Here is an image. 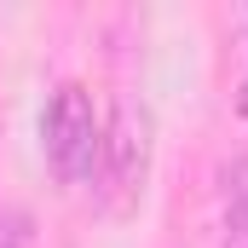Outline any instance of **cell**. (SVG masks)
<instances>
[{"label":"cell","instance_id":"3","mask_svg":"<svg viewBox=\"0 0 248 248\" xmlns=\"http://www.w3.org/2000/svg\"><path fill=\"white\" fill-rule=\"evenodd\" d=\"M225 248H248V162L231 173V214H225Z\"/></svg>","mask_w":248,"mask_h":248},{"label":"cell","instance_id":"1","mask_svg":"<svg viewBox=\"0 0 248 248\" xmlns=\"http://www.w3.org/2000/svg\"><path fill=\"white\" fill-rule=\"evenodd\" d=\"M156 162V116L144 98H116L110 122H104V162H98V190H104V214L127 219L144 196Z\"/></svg>","mask_w":248,"mask_h":248},{"label":"cell","instance_id":"5","mask_svg":"<svg viewBox=\"0 0 248 248\" xmlns=\"http://www.w3.org/2000/svg\"><path fill=\"white\" fill-rule=\"evenodd\" d=\"M237 116L248 122V75H243V87H237Z\"/></svg>","mask_w":248,"mask_h":248},{"label":"cell","instance_id":"2","mask_svg":"<svg viewBox=\"0 0 248 248\" xmlns=\"http://www.w3.org/2000/svg\"><path fill=\"white\" fill-rule=\"evenodd\" d=\"M41 150H46V168L58 173L63 185H98L104 122H98L93 93H87L81 81H63L58 93L46 98V116H41Z\"/></svg>","mask_w":248,"mask_h":248},{"label":"cell","instance_id":"4","mask_svg":"<svg viewBox=\"0 0 248 248\" xmlns=\"http://www.w3.org/2000/svg\"><path fill=\"white\" fill-rule=\"evenodd\" d=\"M29 243H35L29 214H23V208H12V202H0V248H29Z\"/></svg>","mask_w":248,"mask_h":248}]
</instances>
